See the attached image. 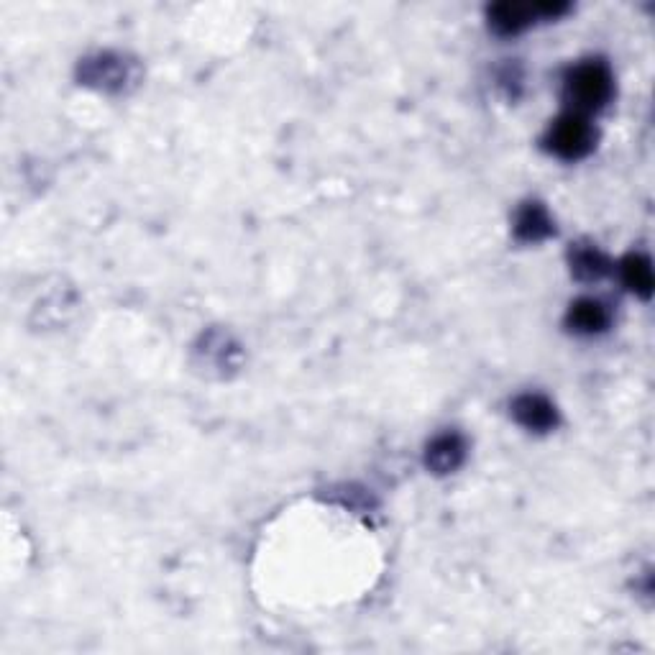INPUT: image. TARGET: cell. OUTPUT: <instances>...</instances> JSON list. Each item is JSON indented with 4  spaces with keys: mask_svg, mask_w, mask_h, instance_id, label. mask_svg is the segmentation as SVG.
<instances>
[{
    "mask_svg": "<svg viewBox=\"0 0 655 655\" xmlns=\"http://www.w3.org/2000/svg\"><path fill=\"white\" fill-rule=\"evenodd\" d=\"M553 233V221L540 203H525L517 210L515 236L525 244H538Z\"/></svg>",
    "mask_w": 655,
    "mask_h": 655,
    "instance_id": "6",
    "label": "cell"
},
{
    "mask_svg": "<svg viewBox=\"0 0 655 655\" xmlns=\"http://www.w3.org/2000/svg\"><path fill=\"white\" fill-rule=\"evenodd\" d=\"M594 141H597V134H594V126L589 123V118L571 111L553 123L545 144H548V149L556 157L581 159L594 149Z\"/></svg>",
    "mask_w": 655,
    "mask_h": 655,
    "instance_id": "2",
    "label": "cell"
},
{
    "mask_svg": "<svg viewBox=\"0 0 655 655\" xmlns=\"http://www.w3.org/2000/svg\"><path fill=\"white\" fill-rule=\"evenodd\" d=\"M612 93H615L612 72L599 59H586L576 64L566 77V98L574 105V113H581V116L602 111Z\"/></svg>",
    "mask_w": 655,
    "mask_h": 655,
    "instance_id": "1",
    "label": "cell"
},
{
    "mask_svg": "<svg viewBox=\"0 0 655 655\" xmlns=\"http://www.w3.org/2000/svg\"><path fill=\"white\" fill-rule=\"evenodd\" d=\"M622 282L630 287L632 292L643 300H648L653 295V267H650V259L643 254H630L625 261H622Z\"/></svg>",
    "mask_w": 655,
    "mask_h": 655,
    "instance_id": "8",
    "label": "cell"
},
{
    "mask_svg": "<svg viewBox=\"0 0 655 655\" xmlns=\"http://www.w3.org/2000/svg\"><path fill=\"white\" fill-rule=\"evenodd\" d=\"M566 8L563 3H497L489 8V24L502 36L520 34L535 18H556Z\"/></svg>",
    "mask_w": 655,
    "mask_h": 655,
    "instance_id": "3",
    "label": "cell"
},
{
    "mask_svg": "<svg viewBox=\"0 0 655 655\" xmlns=\"http://www.w3.org/2000/svg\"><path fill=\"white\" fill-rule=\"evenodd\" d=\"M571 269L579 279L592 282V279H602L609 272V261L597 246H576L571 251Z\"/></svg>",
    "mask_w": 655,
    "mask_h": 655,
    "instance_id": "9",
    "label": "cell"
},
{
    "mask_svg": "<svg viewBox=\"0 0 655 655\" xmlns=\"http://www.w3.org/2000/svg\"><path fill=\"white\" fill-rule=\"evenodd\" d=\"M569 325L576 333H586V336L602 333L609 325L607 305L599 300H592V297L574 302L569 310Z\"/></svg>",
    "mask_w": 655,
    "mask_h": 655,
    "instance_id": "7",
    "label": "cell"
},
{
    "mask_svg": "<svg viewBox=\"0 0 655 655\" xmlns=\"http://www.w3.org/2000/svg\"><path fill=\"white\" fill-rule=\"evenodd\" d=\"M464 456L466 446L461 441V435L443 433L428 446L425 461H428V469H433L435 474H448V471H456L458 466L464 464Z\"/></svg>",
    "mask_w": 655,
    "mask_h": 655,
    "instance_id": "5",
    "label": "cell"
},
{
    "mask_svg": "<svg viewBox=\"0 0 655 655\" xmlns=\"http://www.w3.org/2000/svg\"><path fill=\"white\" fill-rule=\"evenodd\" d=\"M512 415L522 428L535 430V433H545V430L556 428L558 412L553 402L545 400L543 395H522L512 402Z\"/></svg>",
    "mask_w": 655,
    "mask_h": 655,
    "instance_id": "4",
    "label": "cell"
}]
</instances>
